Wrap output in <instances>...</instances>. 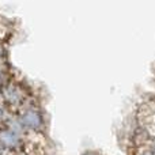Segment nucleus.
Returning a JSON list of instances; mask_svg holds the SVG:
<instances>
[{
  "label": "nucleus",
  "instance_id": "nucleus-1",
  "mask_svg": "<svg viewBox=\"0 0 155 155\" xmlns=\"http://www.w3.org/2000/svg\"><path fill=\"white\" fill-rule=\"evenodd\" d=\"M18 120L26 132H40L45 125L42 113L37 107L33 106L22 109V112L19 113Z\"/></svg>",
  "mask_w": 155,
  "mask_h": 155
},
{
  "label": "nucleus",
  "instance_id": "nucleus-2",
  "mask_svg": "<svg viewBox=\"0 0 155 155\" xmlns=\"http://www.w3.org/2000/svg\"><path fill=\"white\" fill-rule=\"evenodd\" d=\"M23 146L22 134L11 129L10 127H0V147L8 153L19 151Z\"/></svg>",
  "mask_w": 155,
  "mask_h": 155
},
{
  "label": "nucleus",
  "instance_id": "nucleus-3",
  "mask_svg": "<svg viewBox=\"0 0 155 155\" xmlns=\"http://www.w3.org/2000/svg\"><path fill=\"white\" fill-rule=\"evenodd\" d=\"M3 99L11 106H21L26 99V93L19 84L11 83L3 90Z\"/></svg>",
  "mask_w": 155,
  "mask_h": 155
},
{
  "label": "nucleus",
  "instance_id": "nucleus-4",
  "mask_svg": "<svg viewBox=\"0 0 155 155\" xmlns=\"http://www.w3.org/2000/svg\"><path fill=\"white\" fill-rule=\"evenodd\" d=\"M4 118H5V112H4V109H3V107H0V123H2V121H4Z\"/></svg>",
  "mask_w": 155,
  "mask_h": 155
},
{
  "label": "nucleus",
  "instance_id": "nucleus-5",
  "mask_svg": "<svg viewBox=\"0 0 155 155\" xmlns=\"http://www.w3.org/2000/svg\"><path fill=\"white\" fill-rule=\"evenodd\" d=\"M12 155H31L30 153H26V151H22V150H19V151H15Z\"/></svg>",
  "mask_w": 155,
  "mask_h": 155
},
{
  "label": "nucleus",
  "instance_id": "nucleus-6",
  "mask_svg": "<svg viewBox=\"0 0 155 155\" xmlns=\"http://www.w3.org/2000/svg\"><path fill=\"white\" fill-rule=\"evenodd\" d=\"M151 151L154 153V155H155V140H154V143H153V146H151V148H150Z\"/></svg>",
  "mask_w": 155,
  "mask_h": 155
},
{
  "label": "nucleus",
  "instance_id": "nucleus-7",
  "mask_svg": "<svg viewBox=\"0 0 155 155\" xmlns=\"http://www.w3.org/2000/svg\"><path fill=\"white\" fill-rule=\"evenodd\" d=\"M2 53H3V52H2V48H0V57H2Z\"/></svg>",
  "mask_w": 155,
  "mask_h": 155
},
{
  "label": "nucleus",
  "instance_id": "nucleus-8",
  "mask_svg": "<svg viewBox=\"0 0 155 155\" xmlns=\"http://www.w3.org/2000/svg\"><path fill=\"white\" fill-rule=\"evenodd\" d=\"M0 78H2V74H0Z\"/></svg>",
  "mask_w": 155,
  "mask_h": 155
}]
</instances>
